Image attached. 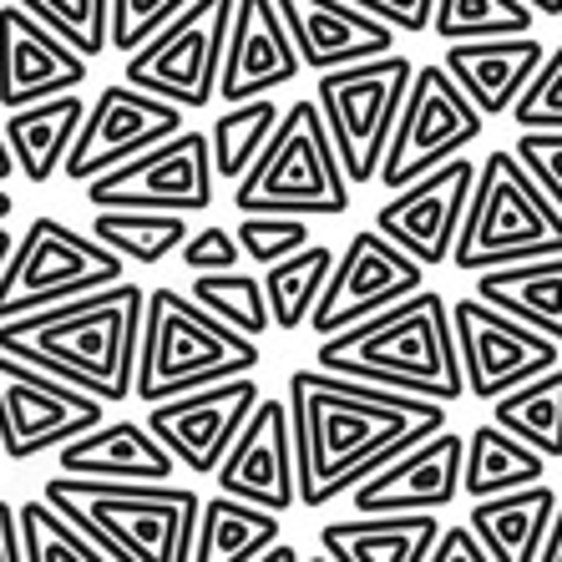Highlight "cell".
Wrapping results in <instances>:
<instances>
[{"label": "cell", "instance_id": "cell-42", "mask_svg": "<svg viewBox=\"0 0 562 562\" xmlns=\"http://www.w3.org/2000/svg\"><path fill=\"white\" fill-rule=\"evenodd\" d=\"M512 122L517 132L522 127H548V132H562V46H552L542 71L532 77V87L522 92V102L512 106Z\"/></svg>", "mask_w": 562, "mask_h": 562}, {"label": "cell", "instance_id": "cell-3", "mask_svg": "<svg viewBox=\"0 0 562 562\" xmlns=\"http://www.w3.org/2000/svg\"><path fill=\"white\" fill-rule=\"evenodd\" d=\"M314 366L340 370V375L380 380L395 391H416L457 406L467 391V370H461V345L451 325V304L436 289H416L391 310L370 314L360 325L325 335L314 350Z\"/></svg>", "mask_w": 562, "mask_h": 562}, {"label": "cell", "instance_id": "cell-6", "mask_svg": "<svg viewBox=\"0 0 562 562\" xmlns=\"http://www.w3.org/2000/svg\"><path fill=\"white\" fill-rule=\"evenodd\" d=\"M542 254H562V209L537 183V172L517 157V147L512 153L497 147L482 157L451 269L482 274V269L542 259Z\"/></svg>", "mask_w": 562, "mask_h": 562}, {"label": "cell", "instance_id": "cell-43", "mask_svg": "<svg viewBox=\"0 0 562 562\" xmlns=\"http://www.w3.org/2000/svg\"><path fill=\"white\" fill-rule=\"evenodd\" d=\"M249 259L238 234H228L223 223H209V228H198L188 234V244L178 249V263H183L188 274H218V269H238V263Z\"/></svg>", "mask_w": 562, "mask_h": 562}, {"label": "cell", "instance_id": "cell-41", "mask_svg": "<svg viewBox=\"0 0 562 562\" xmlns=\"http://www.w3.org/2000/svg\"><path fill=\"white\" fill-rule=\"evenodd\" d=\"M188 0H112V52L132 56L147 36L168 26Z\"/></svg>", "mask_w": 562, "mask_h": 562}, {"label": "cell", "instance_id": "cell-40", "mask_svg": "<svg viewBox=\"0 0 562 562\" xmlns=\"http://www.w3.org/2000/svg\"><path fill=\"white\" fill-rule=\"evenodd\" d=\"M234 234L249 254V263L269 269V263L289 259L310 244V223H304V213H244Z\"/></svg>", "mask_w": 562, "mask_h": 562}, {"label": "cell", "instance_id": "cell-34", "mask_svg": "<svg viewBox=\"0 0 562 562\" xmlns=\"http://www.w3.org/2000/svg\"><path fill=\"white\" fill-rule=\"evenodd\" d=\"M335 259H340V254L325 249V244H304L300 254H289V259H279V263L263 269V289H269L274 329L294 335V329L310 325V314H314V304H319V294H325Z\"/></svg>", "mask_w": 562, "mask_h": 562}, {"label": "cell", "instance_id": "cell-9", "mask_svg": "<svg viewBox=\"0 0 562 562\" xmlns=\"http://www.w3.org/2000/svg\"><path fill=\"white\" fill-rule=\"evenodd\" d=\"M122 269H127V259L112 244H102L97 234H77L71 223L41 213L15 238V254L0 274V319L117 284Z\"/></svg>", "mask_w": 562, "mask_h": 562}, {"label": "cell", "instance_id": "cell-11", "mask_svg": "<svg viewBox=\"0 0 562 562\" xmlns=\"http://www.w3.org/2000/svg\"><path fill=\"white\" fill-rule=\"evenodd\" d=\"M482 127H486V112L446 71V61L416 66V81H411L401 122H395L391 153H385V168H380V188L395 193V188L426 178L431 168L467 153L482 137Z\"/></svg>", "mask_w": 562, "mask_h": 562}, {"label": "cell", "instance_id": "cell-5", "mask_svg": "<svg viewBox=\"0 0 562 562\" xmlns=\"http://www.w3.org/2000/svg\"><path fill=\"white\" fill-rule=\"evenodd\" d=\"M259 370V340L218 319L213 310L178 294V289H147L143 355H137V401H168V395L198 391L213 380Z\"/></svg>", "mask_w": 562, "mask_h": 562}, {"label": "cell", "instance_id": "cell-16", "mask_svg": "<svg viewBox=\"0 0 562 562\" xmlns=\"http://www.w3.org/2000/svg\"><path fill=\"white\" fill-rule=\"evenodd\" d=\"M259 401L263 391L249 370V375H228V380H213V385H198V391L153 401L147 406V426L168 441L178 467L198 471V476H213Z\"/></svg>", "mask_w": 562, "mask_h": 562}, {"label": "cell", "instance_id": "cell-7", "mask_svg": "<svg viewBox=\"0 0 562 562\" xmlns=\"http://www.w3.org/2000/svg\"><path fill=\"white\" fill-rule=\"evenodd\" d=\"M350 172L340 162V147L329 137V122L314 97L284 106L274 143L249 168L244 183H234L238 213H304V218H340L350 209Z\"/></svg>", "mask_w": 562, "mask_h": 562}, {"label": "cell", "instance_id": "cell-51", "mask_svg": "<svg viewBox=\"0 0 562 562\" xmlns=\"http://www.w3.org/2000/svg\"><path fill=\"white\" fill-rule=\"evenodd\" d=\"M11 254H15V234L0 223V274H5V263H11Z\"/></svg>", "mask_w": 562, "mask_h": 562}, {"label": "cell", "instance_id": "cell-23", "mask_svg": "<svg viewBox=\"0 0 562 562\" xmlns=\"http://www.w3.org/2000/svg\"><path fill=\"white\" fill-rule=\"evenodd\" d=\"M279 11L310 71H335V66L385 56L395 52V36H401L391 21L370 15L355 0H279Z\"/></svg>", "mask_w": 562, "mask_h": 562}, {"label": "cell", "instance_id": "cell-25", "mask_svg": "<svg viewBox=\"0 0 562 562\" xmlns=\"http://www.w3.org/2000/svg\"><path fill=\"white\" fill-rule=\"evenodd\" d=\"M66 476H106V482H172L178 457L147 420H102L92 431L71 436L56 451Z\"/></svg>", "mask_w": 562, "mask_h": 562}, {"label": "cell", "instance_id": "cell-19", "mask_svg": "<svg viewBox=\"0 0 562 562\" xmlns=\"http://www.w3.org/2000/svg\"><path fill=\"white\" fill-rule=\"evenodd\" d=\"M218 492L228 497H249L259 507H304L300 502V446H294V416H289V395L274 401L263 395L254 416L244 420V431L234 436L228 457L213 471Z\"/></svg>", "mask_w": 562, "mask_h": 562}, {"label": "cell", "instance_id": "cell-27", "mask_svg": "<svg viewBox=\"0 0 562 562\" xmlns=\"http://www.w3.org/2000/svg\"><path fill=\"white\" fill-rule=\"evenodd\" d=\"M558 492L548 482L517 486V492H497V497L471 502V527L482 532L497 562H542L552 517H558Z\"/></svg>", "mask_w": 562, "mask_h": 562}, {"label": "cell", "instance_id": "cell-32", "mask_svg": "<svg viewBox=\"0 0 562 562\" xmlns=\"http://www.w3.org/2000/svg\"><path fill=\"white\" fill-rule=\"evenodd\" d=\"M279 122H284V106L274 102V92L223 106L218 122H213V132H209V137H213V168H218V178L244 183V178H249V168L263 157V147L274 143Z\"/></svg>", "mask_w": 562, "mask_h": 562}, {"label": "cell", "instance_id": "cell-1", "mask_svg": "<svg viewBox=\"0 0 562 562\" xmlns=\"http://www.w3.org/2000/svg\"><path fill=\"white\" fill-rule=\"evenodd\" d=\"M289 416L300 446V502L329 507L375 476L385 461L446 426V401L380 380L300 366L289 375Z\"/></svg>", "mask_w": 562, "mask_h": 562}, {"label": "cell", "instance_id": "cell-33", "mask_svg": "<svg viewBox=\"0 0 562 562\" xmlns=\"http://www.w3.org/2000/svg\"><path fill=\"white\" fill-rule=\"evenodd\" d=\"M92 234L122 254L127 263H162L188 244V213L168 209H97Z\"/></svg>", "mask_w": 562, "mask_h": 562}, {"label": "cell", "instance_id": "cell-36", "mask_svg": "<svg viewBox=\"0 0 562 562\" xmlns=\"http://www.w3.org/2000/svg\"><path fill=\"white\" fill-rule=\"evenodd\" d=\"M21 537H26V562H112V552L81 532L52 497L21 502Z\"/></svg>", "mask_w": 562, "mask_h": 562}, {"label": "cell", "instance_id": "cell-46", "mask_svg": "<svg viewBox=\"0 0 562 562\" xmlns=\"http://www.w3.org/2000/svg\"><path fill=\"white\" fill-rule=\"evenodd\" d=\"M431 562H497V558H492V548L482 542V532H476V527L457 522V527H441Z\"/></svg>", "mask_w": 562, "mask_h": 562}, {"label": "cell", "instance_id": "cell-24", "mask_svg": "<svg viewBox=\"0 0 562 562\" xmlns=\"http://www.w3.org/2000/svg\"><path fill=\"white\" fill-rule=\"evenodd\" d=\"M446 71L471 92V102L486 117H512V106L522 102L532 77L548 61V46L522 31V36H476V41H446Z\"/></svg>", "mask_w": 562, "mask_h": 562}, {"label": "cell", "instance_id": "cell-12", "mask_svg": "<svg viewBox=\"0 0 562 562\" xmlns=\"http://www.w3.org/2000/svg\"><path fill=\"white\" fill-rule=\"evenodd\" d=\"M106 420V401L81 391L52 370L31 366L21 355L0 350V451L5 461H36L61 451L71 436Z\"/></svg>", "mask_w": 562, "mask_h": 562}, {"label": "cell", "instance_id": "cell-39", "mask_svg": "<svg viewBox=\"0 0 562 562\" xmlns=\"http://www.w3.org/2000/svg\"><path fill=\"white\" fill-rule=\"evenodd\" d=\"M15 5H26L81 56H102L112 46V0H15Z\"/></svg>", "mask_w": 562, "mask_h": 562}, {"label": "cell", "instance_id": "cell-35", "mask_svg": "<svg viewBox=\"0 0 562 562\" xmlns=\"http://www.w3.org/2000/svg\"><path fill=\"white\" fill-rule=\"evenodd\" d=\"M492 420H502L512 436L537 446L548 461H562V366H552L548 375L527 380L517 391L497 395L492 401Z\"/></svg>", "mask_w": 562, "mask_h": 562}, {"label": "cell", "instance_id": "cell-22", "mask_svg": "<svg viewBox=\"0 0 562 562\" xmlns=\"http://www.w3.org/2000/svg\"><path fill=\"white\" fill-rule=\"evenodd\" d=\"M304 56L289 36V21L279 0H238L234 31H228V56H223V102H249V97L279 92L300 81Z\"/></svg>", "mask_w": 562, "mask_h": 562}, {"label": "cell", "instance_id": "cell-53", "mask_svg": "<svg viewBox=\"0 0 562 562\" xmlns=\"http://www.w3.org/2000/svg\"><path fill=\"white\" fill-rule=\"evenodd\" d=\"M11 213H15V198H11V193H5V188H0V223L11 218Z\"/></svg>", "mask_w": 562, "mask_h": 562}, {"label": "cell", "instance_id": "cell-17", "mask_svg": "<svg viewBox=\"0 0 562 562\" xmlns=\"http://www.w3.org/2000/svg\"><path fill=\"white\" fill-rule=\"evenodd\" d=\"M476 172L482 162H471L467 153L431 168L416 183L385 193V203L375 209V228L385 238H395L406 254H416L426 269L436 263H451L461 238V223H467V203L471 188H476Z\"/></svg>", "mask_w": 562, "mask_h": 562}, {"label": "cell", "instance_id": "cell-26", "mask_svg": "<svg viewBox=\"0 0 562 562\" xmlns=\"http://www.w3.org/2000/svg\"><path fill=\"white\" fill-rule=\"evenodd\" d=\"M436 537V512H350L319 527V552L329 562H431Z\"/></svg>", "mask_w": 562, "mask_h": 562}, {"label": "cell", "instance_id": "cell-30", "mask_svg": "<svg viewBox=\"0 0 562 562\" xmlns=\"http://www.w3.org/2000/svg\"><path fill=\"white\" fill-rule=\"evenodd\" d=\"M279 517H284V512L218 492V497L203 502V512H198L193 562H254L274 537H284Z\"/></svg>", "mask_w": 562, "mask_h": 562}, {"label": "cell", "instance_id": "cell-44", "mask_svg": "<svg viewBox=\"0 0 562 562\" xmlns=\"http://www.w3.org/2000/svg\"><path fill=\"white\" fill-rule=\"evenodd\" d=\"M517 157H522L527 168L537 172V183L552 193V203L562 209V132H548V127H522L517 137Z\"/></svg>", "mask_w": 562, "mask_h": 562}, {"label": "cell", "instance_id": "cell-50", "mask_svg": "<svg viewBox=\"0 0 562 562\" xmlns=\"http://www.w3.org/2000/svg\"><path fill=\"white\" fill-rule=\"evenodd\" d=\"M15 172H21V162H15V147H11V137H5V127H0V183L15 178Z\"/></svg>", "mask_w": 562, "mask_h": 562}, {"label": "cell", "instance_id": "cell-4", "mask_svg": "<svg viewBox=\"0 0 562 562\" xmlns=\"http://www.w3.org/2000/svg\"><path fill=\"white\" fill-rule=\"evenodd\" d=\"M41 497L102 542L112 562H193L203 497L172 482H106V476H66L56 471Z\"/></svg>", "mask_w": 562, "mask_h": 562}, {"label": "cell", "instance_id": "cell-47", "mask_svg": "<svg viewBox=\"0 0 562 562\" xmlns=\"http://www.w3.org/2000/svg\"><path fill=\"white\" fill-rule=\"evenodd\" d=\"M0 562H26V537H21V507L0 502Z\"/></svg>", "mask_w": 562, "mask_h": 562}, {"label": "cell", "instance_id": "cell-8", "mask_svg": "<svg viewBox=\"0 0 562 562\" xmlns=\"http://www.w3.org/2000/svg\"><path fill=\"white\" fill-rule=\"evenodd\" d=\"M411 81H416V61L401 52L319 71L314 102L325 112L350 183H380V168H385V153H391Z\"/></svg>", "mask_w": 562, "mask_h": 562}, {"label": "cell", "instance_id": "cell-49", "mask_svg": "<svg viewBox=\"0 0 562 562\" xmlns=\"http://www.w3.org/2000/svg\"><path fill=\"white\" fill-rule=\"evenodd\" d=\"M542 562H562V502H558V517H552V532H548V548H542Z\"/></svg>", "mask_w": 562, "mask_h": 562}, {"label": "cell", "instance_id": "cell-28", "mask_svg": "<svg viewBox=\"0 0 562 562\" xmlns=\"http://www.w3.org/2000/svg\"><path fill=\"white\" fill-rule=\"evenodd\" d=\"M87 106H92L87 97L56 92L46 102L15 106L5 117V137H11L26 183H52L56 172H66V157H71V143H77L81 122H87Z\"/></svg>", "mask_w": 562, "mask_h": 562}, {"label": "cell", "instance_id": "cell-48", "mask_svg": "<svg viewBox=\"0 0 562 562\" xmlns=\"http://www.w3.org/2000/svg\"><path fill=\"white\" fill-rule=\"evenodd\" d=\"M254 562H300V548H289L284 537H274V542H269V548H263Z\"/></svg>", "mask_w": 562, "mask_h": 562}, {"label": "cell", "instance_id": "cell-38", "mask_svg": "<svg viewBox=\"0 0 562 562\" xmlns=\"http://www.w3.org/2000/svg\"><path fill=\"white\" fill-rule=\"evenodd\" d=\"M532 0H436L431 31L441 41H476V36H522L532 31Z\"/></svg>", "mask_w": 562, "mask_h": 562}, {"label": "cell", "instance_id": "cell-10", "mask_svg": "<svg viewBox=\"0 0 562 562\" xmlns=\"http://www.w3.org/2000/svg\"><path fill=\"white\" fill-rule=\"evenodd\" d=\"M234 11L238 0H188L157 36H147L132 56H122L127 61V81L188 106V112L218 102Z\"/></svg>", "mask_w": 562, "mask_h": 562}, {"label": "cell", "instance_id": "cell-20", "mask_svg": "<svg viewBox=\"0 0 562 562\" xmlns=\"http://www.w3.org/2000/svg\"><path fill=\"white\" fill-rule=\"evenodd\" d=\"M467 436L441 426L350 492V512H441L467 497Z\"/></svg>", "mask_w": 562, "mask_h": 562}, {"label": "cell", "instance_id": "cell-14", "mask_svg": "<svg viewBox=\"0 0 562 562\" xmlns=\"http://www.w3.org/2000/svg\"><path fill=\"white\" fill-rule=\"evenodd\" d=\"M451 325H457L467 391L476 401H497V395L517 391L527 380L548 375L562 355V340H552L548 329H537L527 319H517V314L497 310L482 294L451 304Z\"/></svg>", "mask_w": 562, "mask_h": 562}, {"label": "cell", "instance_id": "cell-2", "mask_svg": "<svg viewBox=\"0 0 562 562\" xmlns=\"http://www.w3.org/2000/svg\"><path fill=\"white\" fill-rule=\"evenodd\" d=\"M147 289L117 279L77 300L0 319V350L21 355L31 366L97 391L106 406L137 395V355H143Z\"/></svg>", "mask_w": 562, "mask_h": 562}, {"label": "cell", "instance_id": "cell-29", "mask_svg": "<svg viewBox=\"0 0 562 562\" xmlns=\"http://www.w3.org/2000/svg\"><path fill=\"white\" fill-rule=\"evenodd\" d=\"M471 294H482V300H492L497 310L517 314L527 325L548 329L552 340H562V254L482 269L476 284H471Z\"/></svg>", "mask_w": 562, "mask_h": 562}, {"label": "cell", "instance_id": "cell-13", "mask_svg": "<svg viewBox=\"0 0 562 562\" xmlns=\"http://www.w3.org/2000/svg\"><path fill=\"white\" fill-rule=\"evenodd\" d=\"M213 137L209 132H172L168 143L127 157L117 168L97 172L87 188L92 209H168V213H209L213 209Z\"/></svg>", "mask_w": 562, "mask_h": 562}, {"label": "cell", "instance_id": "cell-21", "mask_svg": "<svg viewBox=\"0 0 562 562\" xmlns=\"http://www.w3.org/2000/svg\"><path fill=\"white\" fill-rule=\"evenodd\" d=\"M87 81V56L61 41L46 21L5 0L0 5V106L15 112V106L46 102L56 92H77Z\"/></svg>", "mask_w": 562, "mask_h": 562}, {"label": "cell", "instance_id": "cell-15", "mask_svg": "<svg viewBox=\"0 0 562 562\" xmlns=\"http://www.w3.org/2000/svg\"><path fill=\"white\" fill-rule=\"evenodd\" d=\"M416 289H426V263L401 249L395 238H385L380 228H360L350 238V249L335 259L325 294H319V304L310 314L314 340L340 335V329L360 325L370 314L391 310Z\"/></svg>", "mask_w": 562, "mask_h": 562}, {"label": "cell", "instance_id": "cell-18", "mask_svg": "<svg viewBox=\"0 0 562 562\" xmlns=\"http://www.w3.org/2000/svg\"><path fill=\"white\" fill-rule=\"evenodd\" d=\"M183 112L188 106L147 92L137 81L106 87V92L87 106V122H81L77 143H71V157H66V178L92 183L97 172L117 168V162L147 153V147H157V143H168L172 132H183Z\"/></svg>", "mask_w": 562, "mask_h": 562}, {"label": "cell", "instance_id": "cell-52", "mask_svg": "<svg viewBox=\"0 0 562 562\" xmlns=\"http://www.w3.org/2000/svg\"><path fill=\"white\" fill-rule=\"evenodd\" d=\"M537 15H562V0H532Z\"/></svg>", "mask_w": 562, "mask_h": 562}, {"label": "cell", "instance_id": "cell-37", "mask_svg": "<svg viewBox=\"0 0 562 562\" xmlns=\"http://www.w3.org/2000/svg\"><path fill=\"white\" fill-rule=\"evenodd\" d=\"M188 294H193L203 310H213L218 319H228L234 329H244V335H254L259 340L263 329L274 325V310H269V289H263V279L244 274V269H218V274H193V284H188Z\"/></svg>", "mask_w": 562, "mask_h": 562}, {"label": "cell", "instance_id": "cell-45", "mask_svg": "<svg viewBox=\"0 0 562 562\" xmlns=\"http://www.w3.org/2000/svg\"><path fill=\"white\" fill-rule=\"evenodd\" d=\"M355 5H366L370 15L391 21L401 36H420V31H431V15H436V0H355Z\"/></svg>", "mask_w": 562, "mask_h": 562}, {"label": "cell", "instance_id": "cell-31", "mask_svg": "<svg viewBox=\"0 0 562 562\" xmlns=\"http://www.w3.org/2000/svg\"><path fill=\"white\" fill-rule=\"evenodd\" d=\"M548 476V457L527 446L522 436H512L502 420H482L467 436V502L497 497V492H517Z\"/></svg>", "mask_w": 562, "mask_h": 562}]
</instances>
